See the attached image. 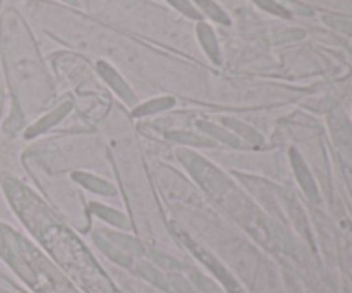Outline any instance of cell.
Returning <instances> with one entry per match:
<instances>
[{"label": "cell", "instance_id": "5bb4252c", "mask_svg": "<svg viewBox=\"0 0 352 293\" xmlns=\"http://www.w3.org/2000/svg\"><path fill=\"white\" fill-rule=\"evenodd\" d=\"M167 137L170 141H175V143H182V144H191V146H215V141L208 139V137H199L196 134H189V132H168Z\"/></svg>", "mask_w": 352, "mask_h": 293}, {"label": "cell", "instance_id": "ffe728a7", "mask_svg": "<svg viewBox=\"0 0 352 293\" xmlns=\"http://www.w3.org/2000/svg\"><path fill=\"white\" fill-rule=\"evenodd\" d=\"M153 259L157 261V263L160 264V266L168 268V270H181V268H182L181 263H177V261L170 259V257H168V256H164V254H153Z\"/></svg>", "mask_w": 352, "mask_h": 293}, {"label": "cell", "instance_id": "4fadbf2b", "mask_svg": "<svg viewBox=\"0 0 352 293\" xmlns=\"http://www.w3.org/2000/svg\"><path fill=\"white\" fill-rule=\"evenodd\" d=\"M91 211L96 213V215H98L100 218L105 220V222L112 223V225L120 226V228H129V223H127L126 216L120 215V213H117V211H113V209L105 208V206H102V204H91Z\"/></svg>", "mask_w": 352, "mask_h": 293}, {"label": "cell", "instance_id": "7402d4cb", "mask_svg": "<svg viewBox=\"0 0 352 293\" xmlns=\"http://www.w3.org/2000/svg\"><path fill=\"white\" fill-rule=\"evenodd\" d=\"M2 105H3V95L2 91H0V113H2Z\"/></svg>", "mask_w": 352, "mask_h": 293}, {"label": "cell", "instance_id": "6da1fadb", "mask_svg": "<svg viewBox=\"0 0 352 293\" xmlns=\"http://www.w3.org/2000/svg\"><path fill=\"white\" fill-rule=\"evenodd\" d=\"M182 160V163L186 165L189 172L192 174V177L196 178L199 185L203 187V191L208 196H212L215 201L223 202L230 198L232 192H236L232 189V184L227 180V177L223 174H220L215 167L208 163L206 160L199 158L195 153H181L179 154Z\"/></svg>", "mask_w": 352, "mask_h": 293}, {"label": "cell", "instance_id": "7a4b0ae2", "mask_svg": "<svg viewBox=\"0 0 352 293\" xmlns=\"http://www.w3.org/2000/svg\"><path fill=\"white\" fill-rule=\"evenodd\" d=\"M241 211H243V223L248 232L263 247L275 249V237L274 232H272V225L267 222V218L260 211H256L253 206L248 204L246 201L241 206Z\"/></svg>", "mask_w": 352, "mask_h": 293}, {"label": "cell", "instance_id": "3957f363", "mask_svg": "<svg viewBox=\"0 0 352 293\" xmlns=\"http://www.w3.org/2000/svg\"><path fill=\"white\" fill-rule=\"evenodd\" d=\"M179 237H181V239L184 240V244H186V246H188V249H191L192 254H195V256L198 257V259L201 261V263H205L206 266H208L210 270H212L213 273H215L217 277L220 278V281H222V283L226 285L227 290H229L230 293H243V290H241L239 285H237L236 281H234V278L230 277L229 273H227L226 268H223L222 264H220L219 261H217L215 257L212 256V254H208L205 249H201V247H199L198 244L195 242V240L189 239V237L186 235L184 232H179Z\"/></svg>", "mask_w": 352, "mask_h": 293}, {"label": "cell", "instance_id": "2e32d148", "mask_svg": "<svg viewBox=\"0 0 352 293\" xmlns=\"http://www.w3.org/2000/svg\"><path fill=\"white\" fill-rule=\"evenodd\" d=\"M168 3L177 10H181L184 16L191 17V19H201V12L189 0H168Z\"/></svg>", "mask_w": 352, "mask_h": 293}, {"label": "cell", "instance_id": "ac0fdd59", "mask_svg": "<svg viewBox=\"0 0 352 293\" xmlns=\"http://www.w3.org/2000/svg\"><path fill=\"white\" fill-rule=\"evenodd\" d=\"M140 273L143 274L144 278H148V280H150V281H153L155 285H158V287H162V288H165V290H168L167 281H165L164 278H162V274H158V271H155L153 268H150V266H141Z\"/></svg>", "mask_w": 352, "mask_h": 293}, {"label": "cell", "instance_id": "30bf717a", "mask_svg": "<svg viewBox=\"0 0 352 293\" xmlns=\"http://www.w3.org/2000/svg\"><path fill=\"white\" fill-rule=\"evenodd\" d=\"M198 127L203 130L205 134H208L210 137H215V139H220L222 143L226 144H230V146L234 148H239L241 146V141L237 139L234 134L227 132L226 129H222V127H217L215 124H210V122H198Z\"/></svg>", "mask_w": 352, "mask_h": 293}, {"label": "cell", "instance_id": "9c48e42d", "mask_svg": "<svg viewBox=\"0 0 352 293\" xmlns=\"http://www.w3.org/2000/svg\"><path fill=\"white\" fill-rule=\"evenodd\" d=\"M95 240L96 244H98L100 249H102L107 256L112 257L116 263L122 264V266H129V256H126V253H124L119 246H113V244L110 242L109 237L102 235V232H100L95 235Z\"/></svg>", "mask_w": 352, "mask_h": 293}, {"label": "cell", "instance_id": "d6986e66", "mask_svg": "<svg viewBox=\"0 0 352 293\" xmlns=\"http://www.w3.org/2000/svg\"><path fill=\"white\" fill-rule=\"evenodd\" d=\"M192 280H195L196 287H198L199 290H203L205 293H217L215 285H213L210 280H206V278H203L201 274L192 273Z\"/></svg>", "mask_w": 352, "mask_h": 293}, {"label": "cell", "instance_id": "5b68a950", "mask_svg": "<svg viewBox=\"0 0 352 293\" xmlns=\"http://www.w3.org/2000/svg\"><path fill=\"white\" fill-rule=\"evenodd\" d=\"M71 110H72L71 102L62 103L57 110H54L52 113H48L47 117H43L41 120H38L33 127H30V129L26 130V139H33V137H36L38 134H43L45 130H48L50 127H54L55 124L60 122V120L64 119L69 112H71Z\"/></svg>", "mask_w": 352, "mask_h": 293}, {"label": "cell", "instance_id": "52a82bcc", "mask_svg": "<svg viewBox=\"0 0 352 293\" xmlns=\"http://www.w3.org/2000/svg\"><path fill=\"white\" fill-rule=\"evenodd\" d=\"M198 38L201 41V47L205 48L206 55L212 58L215 64H220V50H219V43H217V36L213 33L212 27L208 24H199L198 26Z\"/></svg>", "mask_w": 352, "mask_h": 293}, {"label": "cell", "instance_id": "9a60e30c", "mask_svg": "<svg viewBox=\"0 0 352 293\" xmlns=\"http://www.w3.org/2000/svg\"><path fill=\"white\" fill-rule=\"evenodd\" d=\"M223 122H226L229 127H232L234 130H237V132H239L241 136L246 137V139L250 141V143H253V144H261V141H263V137H261V134L258 132V130H254L253 127L246 126V124L239 122V120L223 119Z\"/></svg>", "mask_w": 352, "mask_h": 293}, {"label": "cell", "instance_id": "603a6c76", "mask_svg": "<svg viewBox=\"0 0 352 293\" xmlns=\"http://www.w3.org/2000/svg\"><path fill=\"white\" fill-rule=\"evenodd\" d=\"M64 2L71 3V5H78V0H64Z\"/></svg>", "mask_w": 352, "mask_h": 293}, {"label": "cell", "instance_id": "e0dca14e", "mask_svg": "<svg viewBox=\"0 0 352 293\" xmlns=\"http://www.w3.org/2000/svg\"><path fill=\"white\" fill-rule=\"evenodd\" d=\"M256 5H260L261 9L268 10V12L275 14V16H280V17H289V10L285 7H282L280 3H277L275 0H253Z\"/></svg>", "mask_w": 352, "mask_h": 293}, {"label": "cell", "instance_id": "8fae6325", "mask_svg": "<svg viewBox=\"0 0 352 293\" xmlns=\"http://www.w3.org/2000/svg\"><path fill=\"white\" fill-rule=\"evenodd\" d=\"M175 105V99L174 98H157V99H151V102L144 103V105L138 106L136 110L133 112L134 117H143V115H151V113H157L162 112V110H168Z\"/></svg>", "mask_w": 352, "mask_h": 293}, {"label": "cell", "instance_id": "44dd1931", "mask_svg": "<svg viewBox=\"0 0 352 293\" xmlns=\"http://www.w3.org/2000/svg\"><path fill=\"white\" fill-rule=\"evenodd\" d=\"M172 283H174L175 290H177L179 293H196L191 287H189V283L184 280V278L172 277Z\"/></svg>", "mask_w": 352, "mask_h": 293}, {"label": "cell", "instance_id": "ba28073f", "mask_svg": "<svg viewBox=\"0 0 352 293\" xmlns=\"http://www.w3.org/2000/svg\"><path fill=\"white\" fill-rule=\"evenodd\" d=\"M74 178L79 182V184H82L85 187H88L89 191L96 192V194H102V196L116 194V189H113L110 184H107V182H103L102 178H98V177H93V175L79 172V174H74Z\"/></svg>", "mask_w": 352, "mask_h": 293}, {"label": "cell", "instance_id": "277c9868", "mask_svg": "<svg viewBox=\"0 0 352 293\" xmlns=\"http://www.w3.org/2000/svg\"><path fill=\"white\" fill-rule=\"evenodd\" d=\"M98 72L103 79L107 81V84L127 103V105H134L136 103V95L133 93V89L127 86V82L120 78V74H117L116 69L112 65H109L107 62H98Z\"/></svg>", "mask_w": 352, "mask_h": 293}, {"label": "cell", "instance_id": "7c38bea8", "mask_svg": "<svg viewBox=\"0 0 352 293\" xmlns=\"http://www.w3.org/2000/svg\"><path fill=\"white\" fill-rule=\"evenodd\" d=\"M195 2L196 5L203 10V14H206L210 19L217 21V23L220 24H230V17L227 16V14L223 12V10L220 9L213 0H195Z\"/></svg>", "mask_w": 352, "mask_h": 293}, {"label": "cell", "instance_id": "8992f818", "mask_svg": "<svg viewBox=\"0 0 352 293\" xmlns=\"http://www.w3.org/2000/svg\"><path fill=\"white\" fill-rule=\"evenodd\" d=\"M291 158H292V165H294L296 175H298L299 184L302 185V189H305V192L308 194V198L311 199V201H318V192H316L315 182H313L311 175H309V172H308V168H306L302 158L299 156L296 151H292Z\"/></svg>", "mask_w": 352, "mask_h": 293}]
</instances>
